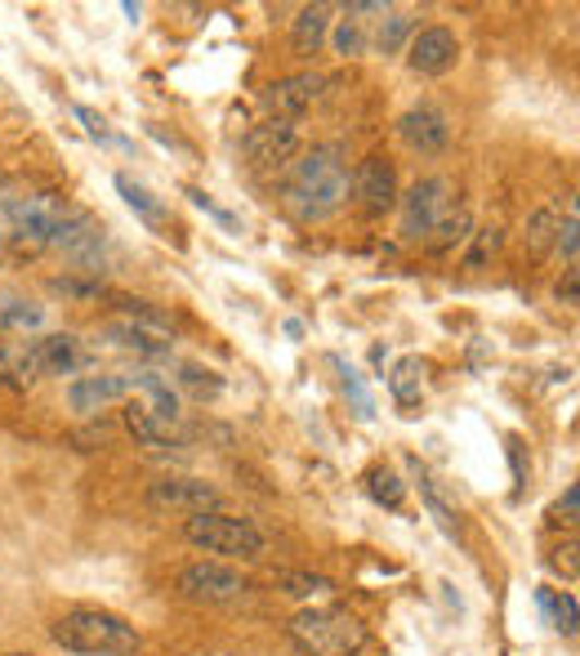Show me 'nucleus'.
<instances>
[{
	"instance_id": "1",
	"label": "nucleus",
	"mask_w": 580,
	"mask_h": 656,
	"mask_svg": "<svg viewBox=\"0 0 580 656\" xmlns=\"http://www.w3.org/2000/svg\"><path fill=\"white\" fill-rule=\"evenodd\" d=\"M349 197V166H345V153L326 144V148H313L295 161L290 170V183H286V206L295 210L304 223H317L326 215H335Z\"/></svg>"
},
{
	"instance_id": "23",
	"label": "nucleus",
	"mask_w": 580,
	"mask_h": 656,
	"mask_svg": "<svg viewBox=\"0 0 580 656\" xmlns=\"http://www.w3.org/2000/svg\"><path fill=\"white\" fill-rule=\"evenodd\" d=\"M554 238H558V210H554V206H541L536 215L527 219V255L541 259V255L554 246Z\"/></svg>"
},
{
	"instance_id": "16",
	"label": "nucleus",
	"mask_w": 580,
	"mask_h": 656,
	"mask_svg": "<svg viewBox=\"0 0 580 656\" xmlns=\"http://www.w3.org/2000/svg\"><path fill=\"white\" fill-rule=\"evenodd\" d=\"M36 357H40L45 375H76L89 362L76 336H45V340H36Z\"/></svg>"
},
{
	"instance_id": "14",
	"label": "nucleus",
	"mask_w": 580,
	"mask_h": 656,
	"mask_svg": "<svg viewBox=\"0 0 580 656\" xmlns=\"http://www.w3.org/2000/svg\"><path fill=\"white\" fill-rule=\"evenodd\" d=\"M36 375H40L36 340H0V385L23 393L36 385Z\"/></svg>"
},
{
	"instance_id": "37",
	"label": "nucleus",
	"mask_w": 580,
	"mask_h": 656,
	"mask_svg": "<svg viewBox=\"0 0 580 656\" xmlns=\"http://www.w3.org/2000/svg\"><path fill=\"white\" fill-rule=\"evenodd\" d=\"M188 197H192V206H202V210H206V215H215V219H219V223H228V228H232V223H237V219H232V215H228V210H219V206H215V202H210V197H206V193H197V187H188Z\"/></svg>"
},
{
	"instance_id": "32",
	"label": "nucleus",
	"mask_w": 580,
	"mask_h": 656,
	"mask_svg": "<svg viewBox=\"0 0 580 656\" xmlns=\"http://www.w3.org/2000/svg\"><path fill=\"white\" fill-rule=\"evenodd\" d=\"M10 326H40V308L23 304V300H5V308H0V331H10Z\"/></svg>"
},
{
	"instance_id": "5",
	"label": "nucleus",
	"mask_w": 580,
	"mask_h": 656,
	"mask_svg": "<svg viewBox=\"0 0 580 656\" xmlns=\"http://www.w3.org/2000/svg\"><path fill=\"white\" fill-rule=\"evenodd\" d=\"M174 590L192 603H232V598H246L251 594V581L241 576L232 562H188V568L174 576Z\"/></svg>"
},
{
	"instance_id": "12",
	"label": "nucleus",
	"mask_w": 580,
	"mask_h": 656,
	"mask_svg": "<svg viewBox=\"0 0 580 656\" xmlns=\"http://www.w3.org/2000/svg\"><path fill=\"white\" fill-rule=\"evenodd\" d=\"M322 85H326V76H317V72L281 76V81H273V85L264 89V104H268V112H273V117L295 121V117H304V112L313 108V99L322 94Z\"/></svg>"
},
{
	"instance_id": "27",
	"label": "nucleus",
	"mask_w": 580,
	"mask_h": 656,
	"mask_svg": "<svg viewBox=\"0 0 580 656\" xmlns=\"http://www.w3.org/2000/svg\"><path fill=\"white\" fill-rule=\"evenodd\" d=\"M433 232H438V238H428V251H451L456 242H464L469 238V215L464 210H456V215H443L438 223H433Z\"/></svg>"
},
{
	"instance_id": "31",
	"label": "nucleus",
	"mask_w": 580,
	"mask_h": 656,
	"mask_svg": "<svg viewBox=\"0 0 580 656\" xmlns=\"http://www.w3.org/2000/svg\"><path fill=\"white\" fill-rule=\"evenodd\" d=\"M500 242H505V232H500V228H482L478 238H473V251L464 255V264H469V268H482V264H487V259L500 251Z\"/></svg>"
},
{
	"instance_id": "18",
	"label": "nucleus",
	"mask_w": 580,
	"mask_h": 656,
	"mask_svg": "<svg viewBox=\"0 0 580 656\" xmlns=\"http://www.w3.org/2000/svg\"><path fill=\"white\" fill-rule=\"evenodd\" d=\"M330 32V5H304L295 27H290V40H295V54H317V45Z\"/></svg>"
},
{
	"instance_id": "36",
	"label": "nucleus",
	"mask_w": 580,
	"mask_h": 656,
	"mask_svg": "<svg viewBox=\"0 0 580 656\" xmlns=\"http://www.w3.org/2000/svg\"><path fill=\"white\" fill-rule=\"evenodd\" d=\"M76 117L85 121V130H89L94 138H104V144H108V138H112V130H108V121H104L99 112H94V108H76Z\"/></svg>"
},
{
	"instance_id": "15",
	"label": "nucleus",
	"mask_w": 580,
	"mask_h": 656,
	"mask_svg": "<svg viewBox=\"0 0 580 656\" xmlns=\"http://www.w3.org/2000/svg\"><path fill=\"white\" fill-rule=\"evenodd\" d=\"M130 380H134V389L148 393V406H143V411H148L157 425H166V429L174 434V425H179V415H183V411H179V393L170 389V380H161L157 370H134Z\"/></svg>"
},
{
	"instance_id": "10",
	"label": "nucleus",
	"mask_w": 580,
	"mask_h": 656,
	"mask_svg": "<svg viewBox=\"0 0 580 656\" xmlns=\"http://www.w3.org/2000/svg\"><path fill=\"white\" fill-rule=\"evenodd\" d=\"M456 59H460V40H456L451 27H424V32H415L411 45H407V63H411L415 72H424V76L451 72Z\"/></svg>"
},
{
	"instance_id": "25",
	"label": "nucleus",
	"mask_w": 580,
	"mask_h": 656,
	"mask_svg": "<svg viewBox=\"0 0 580 656\" xmlns=\"http://www.w3.org/2000/svg\"><path fill=\"white\" fill-rule=\"evenodd\" d=\"M277 590L290 594V598H313V594L335 590V581H330V576H317V572H277Z\"/></svg>"
},
{
	"instance_id": "3",
	"label": "nucleus",
	"mask_w": 580,
	"mask_h": 656,
	"mask_svg": "<svg viewBox=\"0 0 580 656\" xmlns=\"http://www.w3.org/2000/svg\"><path fill=\"white\" fill-rule=\"evenodd\" d=\"M290 643L304 656H358L366 647V625L349 607H304L290 617Z\"/></svg>"
},
{
	"instance_id": "30",
	"label": "nucleus",
	"mask_w": 580,
	"mask_h": 656,
	"mask_svg": "<svg viewBox=\"0 0 580 656\" xmlns=\"http://www.w3.org/2000/svg\"><path fill=\"white\" fill-rule=\"evenodd\" d=\"M541 607L554 612V625L563 634H576V598L571 594H554V590H541Z\"/></svg>"
},
{
	"instance_id": "20",
	"label": "nucleus",
	"mask_w": 580,
	"mask_h": 656,
	"mask_svg": "<svg viewBox=\"0 0 580 656\" xmlns=\"http://www.w3.org/2000/svg\"><path fill=\"white\" fill-rule=\"evenodd\" d=\"M330 366L340 370V389H345V398L353 402L358 420H371V415H375V398H371V389H366V380H362V370H358L353 362H345L340 353L330 357Z\"/></svg>"
},
{
	"instance_id": "6",
	"label": "nucleus",
	"mask_w": 580,
	"mask_h": 656,
	"mask_svg": "<svg viewBox=\"0 0 580 656\" xmlns=\"http://www.w3.org/2000/svg\"><path fill=\"white\" fill-rule=\"evenodd\" d=\"M143 500H148V509H157V513H183V519H197V513H219V505H223V496L210 483L179 478V474H166V478L148 483Z\"/></svg>"
},
{
	"instance_id": "9",
	"label": "nucleus",
	"mask_w": 580,
	"mask_h": 656,
	"mask_svg": "<svg viewBox=\"0 0 580 656\" xmlns=\"http://www.w3.org/2000/svg\"><path fill=\"white\" fill-rule=\"evenodd\" d=\"M241 148H246L251 166H281V161H290L300 153V125L286 121V117H268L246 134Z\"/></svg>"
},
{
	"instance_id": "26",
	"label": "nucleus",
	"mask_w": 580,
	"mask_h": 656,
	"mask_svg": "<svg viewBox=\"0 0 580 656\" xmlns=\"http://www.w3.org/2000/svg\"><path fill=\"white\" fill-rule=\"evenodd\" d=\"M420 496H424V505H428L433 519H438V527H443L447 536H460V519H456V509L443 500V491L433 487V478H428V474H420Z\"/></svg>"
},
{
	"instance_id": "40",
	"label": "nucleus",
	"mask_w": 580,
	"mask_h": 656,
	"mask_svg": "<svg viewBox=\"0 0 580 656\" xmlns=\"http://www.w3.org/2000/svg\"><path fill=\"white\" fill-rule=\"evenodd\" d=\"M5 197H10V193H5V174H0V202H5Z\"/></svg>"
},
{
	"instance_id": "34",
	"label": "nucleus",
	"mask_w": 580,
	"mask_h": 656,
	"mask_svg": "<svg viewBox=\"0 0 580 656\" xmlns=\"http://www.w3.org/2000/svg\"><path fill=\"white\" fill-rule=\"evenodd\" d=\"M558 251L567 255V264H576V210H567V219L558 223Z\"/></svg>"
},
{
	"instance_id": "24",
	"label": "nucleus",
	"mask_w": 580,
	"mask_h": 656,
	"mask_svg": "<svg viewBox=\"0 0 580 656\" xmlns=\"http://www.w3.org/2000/svg\"><path fill=\"white\" fill-rule=\"evenodd\" d=\"M420 375H424V362L420 357H402L389 375V393L402 402V406H415L420 402Z\"/></svg>"
},
{
	"instance_id": "29",
	"label": "nucleus",
	"mask_w": 580,
	"mask_h": 656,
	"mask_svg": "<svg viewBox=\"0 0 580 656\" xmlns=\"http://www.w3.org/2000/svg\"><path fill=\"white\" fill-rule=\"evenodd\" d=\"M179 385H183L192 398H202V402L223 393V380H219L215 370H206V366H183V370H179Z\"/></svg>"
},
{
	"instance_id": "39",
	"label": "nucleus",
	"mask_w": 580,
	"mask_h": 656,
	"mask_svg": "<svg viewBox=\"0 0 580 656\" xmlns=\"http://www.w3.org/2000/svg\"><path fill=\"white\" fill-rule=\"evenodd\" d=\"M558 300H567V304H576V268L567 272V281L558 287Z\"/></svg>"
},
{
	"instance_id": "35",
	"label": "nucleus",
	"mask_w": 580,
	"mask_h": 656,
	"mask_svg": "<svg viewBox=\"0 0 580 656\" xmlns=\"http://www.w3.org/2000/svg\"><path fill=\"white\" fill-rule=\"evenodd\" d=\"M76 442H81V451H104V447H112V429H108V425H99V429H81Z\"/></svg>"
},
{
	"instance_id": "28",
	"label": "nucleus",
	"mask_w": 580,
	"mask_h": 656,
	"mask_svg": "<svg viewBox=\"0 0 580 656\" xmlns=\"http://www.w3.org/2000/svg\"><path fill=\"white\" fill-rule=\"evenodd\" d=\"M411 36H415V19L411 14H389L379 27V54H398Z\"/></svg>"
},
{
	"instance_id": "41",
	"label": "nucleus",
	"mask_w": 580,
	"mask_h": 656,
	"mask_svg": "<svg viewBox=\"0 0 580 656\" xmlns=\"http://www.w3.org/2000/svg\"><path fill=\"white\" fill-rule=\"evenodd\" d=\"M5 656H32V652H5Z\"/></svg>"
},
{
	"instance_id": "4",
	"label": "nucleus",
	"mask_w": 580,
	"mask_h": 656,
	"mask_svg": "<svg viewBox=\"0 0 580 656\" xmlns=\"http://www.w3.org/2000/svg\"><path fill=\"white\" fill-rule=\"evenodd\" d=\"M183 540L206 554H223V558H264L268 554V536L251 519H237V513H223V509L188 519Z\"/></svg>"
},
{
	"instance_id": "22",
	"label": "nucleus",
	"mask_w": 580,
	"mask_h": 656,
	"mask_svg": "<svg viewBox=\"0 0 580 656\" xmlns=\"http://www.w3.org/2000/svg\"><path fill=\"white\" fill-rule=\"evenodd\" d=\"M366 491L384 509H402V500H407V483L394 474V469H384V464H375L371 474H366Z\"/></svg>"
},
{
	"instance_id": "11",
	"label": "nucleus",
	"mask_w": 580,
	"mask_h": 656,
	"mask_svg": "<svg viewBox=\"0 0 580 656\" xmlns=\"http://www.w3.org/2000/svg\"><path fill=\"white\" fill-rule=\"evenodd\" d=\"M398 134L420 153V157H438L447 144H451V125H447V112L433 108V104H420L411 112H402L398 121Z\"/></svg>"
},
{
	"instance_id": "13",
	"label": "nucleus",
	"mask_w": 580,
	"mask_h": 656,
	"mask_svg": "<svg viewBox=\"0 0 580 656\" xmlns=\"http://www.w3.org/2000/svg\"><path fill=\"white\" fill-rule=\"evenodd\" d=\"M130 389H134L130 375H76V380L68 385V406L81 411V415H94L108 402H121Z\"/></svg>"
},
{
	"instance_id": "8",
	"label": "nucleus",
	"mask_w": 580,
	"mask_h": 656,
	"mask_svg": "<svg viewBox=\"0 0 580 656\" xmlns=\"http://www.w3.org/2000/svg\"><path fill=\"white\" fill-rule=\"evenodd\" d=\"M353 197H358V206L371 219L389 215L398 206V170H394V161L389 157H366L358 166V174H353Z\"/></svg>"
},
{
	"instance_id": "19",
	"label": "nucleus",
	"mask_w": 580,
	"mask_h": 656,
	"mask_svg": "<svg viewBox=\"0 0 580 656\" xmlns=\"http://www.w3.org/2000/svg\"><path fill=\"white\" fill-rule=\"evenodd\" d=\"M121 420H125V429H130V438L138 442V447H153V451H166V447H179V438L166 429V425H157V420L143 411V406H125L121 411Z\"/></svg>"
},
{
	"instance_id": "17",
	"label": "nucleus",
	"mask_w": 580,
	"mask_h": 656,
	"mask_svg": "<svg viewBox=\"0 0 580 656\" xmlns=\"http://www.w3.org/2000/svg\"><path fill=\"white\" fill-rule=\"evenodd\" d=\"M104 340H112L117 349L148 353V357H166V353H170V340H161V336H153V331H143V326H134V321H125V317L104 326Z\"/></svg>"
},
{
	"instance_id": "21",
	"label": "nucleus",
	"mask_w": 580,
	"mask_h": 656,
	"mask_svg": "<svg viewBox=\"0 0 580 656\" xmlns=\"http://www.w3.org/2000/svg\"><path fill=\"white\" fill-rule=\"evenodd\" d=\"M117 193L125 197V206H130L134 215H143L148 223H166V206H161L143 183H134L130 174H117Z\"/></svg>"
},
{
	"instance_id": "2",
	"label": "nucleus",
	"mask_w": 580,
	"mask_h": 656,
	"mask_svg": "<svg viewBox=\"0 0 580 656\" xmlns=\"http://www.w3.org/2000/svg\"><path fill=\"white\" fill-rule=\"evenodd\" d=\"M50 639L76 656H134L143 647L138 630L108 607H72L50 625Z\"/></svg>"
},
{
	"instance_id": "38",
	"label": "nucleus",
	"mask_w": 580,
	"mask_h": 656,
	"mask_svg": "<svg viewBox=\"0 0 580 656\" xmlns=\"http://www.w3.org/2000/svg\"><path fill=\"white\" fill-rule=\"evenodd\" d=\"M576 496H580V491H576V487H567V496H563V505H558V513H567L563 523H576Z\"/></svg>"
},
{
	"instance_id": "33",
	"label": "nucleus",
	"mask_w": 580,
	"mask_h": 656,
	"mask_svg": "<svg viewBox=\"0 0 580 656\" xmlns=\"http://www.w3.org/2000/svg\"><path fill=\"white\" fill-rule=\"evenodd\" d=\"M335 50L340 54H366V36H362V27H358V19H345L340 23V32H335Z\"/></svg>"
},
{
	"instance_id": "7",
	"label": "nucleus",
	"mask_w": 580,
	"mask_h": 656,
	"mask_svg": "<svg viewBox=\"0 0 580 656\" xmlns=\"http://www.w3.org/2000/svg\"><path fill=\"white\" fill-rule=\"evenodd\" d=\"M447 179H420L411 193H407V202H402V238L407 242H424L428 232H433V223L443 219V210H447Z\"/></svg>"
}]
</instances>
